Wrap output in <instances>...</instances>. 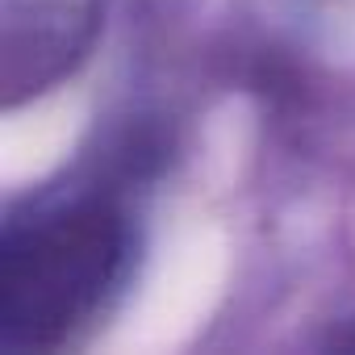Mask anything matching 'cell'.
<instances>
[{"label":"cell","instance_id":"2","mask_svg":"<svg viewBox=\"0 0 355 355\" xmlns=\"http://www.w3.org/2000/svg\"><path fill=\"white\" fill-rule=\"evenodd\" d=\"M96 34V9L92 5H9L5 9V101L17 105L30 92H46L55 80H63Z\"/></svg>","mask_w":355,"mask_h":355},{"label":"cell","instance_id":"1","mask_svg":"<svg viewBox=\"0 0 355 355\" xmlns=\"http://www.w3.org/2000/svg\"><path fill=\"white\" fill-rule=\"evenodd\" d=\"M130 222L88 197L9 226L0 251V338L5 347H59L96 318L121 284Z\"/></svg>","mask_w":355,"mask_h":355}]
</instances>
